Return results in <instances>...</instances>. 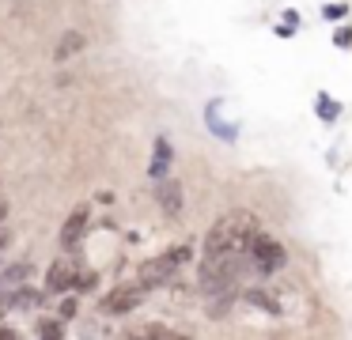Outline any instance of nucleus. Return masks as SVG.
Returning <instances> with one entry per match:
<instances>
[{"label":"nucleus","mask_w":352,"mask_h":340,"mask_svg":"<svg viewBox=\"0 0 352 340\" xmlns=\"http://www.w3.org/2000/svg\"><path fill=\"white\" fill-rule=\"evenodd\" d=\"M80 49H84V34H76V30H72V34H65V38H61V45H57L54 57H57V60H65L69 53H80Z\"/></svg>","instance_id":"nucleus-10"},{"label":"nucleus","mask_w":352,"mask_h":340,"mask_svg":"<svg viewBox=\"0 0 352 340\" xmlns=\"http://www.w3.org/2000/svg\"><path fill=\"white\" fill-rule=\"evenodd\" d=\"M0 340H16V329H0Z\"/></svg>","instance_id":"nucleus-17"},{"label":"nucleus","mask_w":352,"mask_h":340,"mask_svg":"<svg viewBox=\"0 0 352 340\" xmlns=\"http://www.w3.org/2000/svg\"><path fill=\"white\" fill-rule=\"evenodd\" d=\"M61 325H57V321H38V337H61Z\"/></svg>","instance_id":"nucleus-13"},{"label":"nucleus","mask_w":352,"mask_h":340,"mask_svg":"<svg viewBox=\"0 0 352 340\" xmlns=\"http://www.w3.org/2000/svg\"><path fill=\"white\" fill-rule=\"evenodd\" d=\"M246 261L254 264L258 272H276V269H284V261H288V253H284V246L276 238H269L265 231L258 227V234L250 238V246H246Z\"/></svg>","instance_id":"nucleus-2"},{"label":"nucleus","mask_w":352,"mask_h":340,"mask_svg":"<svg viewBox=\"0 0 352 340\" xmlns=\"http://www.w3.org/2000/svg\"><path fill=\"white\" fill-rule=\"evenodd\" d=\"M8 219V204H4V196H0V223Z\"/></svg>","instance_id":"nucleus-18"},{"label":"nucleus","mask_w":352,"mask_h":340,"mask_svg":"<svg viewBox=\"0 0 352 340\" xmlns=\"http://www.w3.org/2000/svg\"><path fill=\"white\" fill-rule=\"evenodd\" d=\"M84 231H87V208H76L61 227V246H76L84 238Z\"/></svg>","instance_id":"nucleus-6"},{"label":"nucleus","mask_w":352,"mask_h":340,"mask_svg":"<svg viewBox=\"0 0 352 340\" xmlns=\"http://www.w3.org/2000/svg\"><path fill=\"white\" fill-rule=\"evenodd\" d=\"M246 302H254V306H261L265 314H273V317H280V314H284V302L276 299L273 291H265V287H250V291H246Z\"/></svg>","instance_id":"nucleus-8"},{"label":"nucleus","mask_w":352,"mask_h":340,"mask_svg":"<svg viewBox=\"0 0 352 340\" xmlns=\"http://www.w3.org/2000/svg\"><path fill=\"white\" fill-rule=\"evenodd\" d=\"M337 113H341V102H337V98H329L326 91H322V95H318V117L322 121H333Z\"/></svg>","instance_id":"nucleus-11"},{"label":"nucleus","mask_w":352,"mask_h":340,"mask_svg":"<svg viewBox=\"0 0 352 340\" xmlns=\"http://www.w3.org/2000/svg\"><path fill=\"white\" fill-rule=\"evenodd\" d=\"M170 166V144L167 140H155V159H152V174L155 178H163Z\"/></svg>","instance_id":"nucleus-9"},{"label":"nucleus","mask_w":352,"mask_h":340,"mask_svg":"<svg viewBox=\"0 0 352 340\" xmlns=\"http://www.w3.org/2000/svg\"><path fill=\"white\" fill-rule=\"evenodd\" d=\"M72 314H76V299H69V302L61 306V317H72Z\"/></svg>","instance_id":"nucleus-16"},{"label":"nucleus","mask_w":352,"mask_h":340,"mask_svg":"<svg viewBox=\"0 0 352 340\" xmlns=\"http://www.w3.org/2000/svg\"><path fill=\"white\" fill-rule=\"evenodd\" d=\"M258 234V216L254 212H228L212 223L205 238V253H246L250 238Z\"/></svg>","instance_id":"nucleus-1"},{"label":"nucleus","mask_w":352,"mask_h":340,"mask_svg":"<svg viewBox=\"0 0 352 340\" xmlns=\"http://www.w3.org/2000/svg\"><path fill=\"white\" fill-rule=\"evenodd\" d=\"M322 15H326V19H344V15H349V4H326V8H322Z\"/></svg>","instance_id":"nucleus-12"},{"label":"nucleus","mask_w":352,"mask_h":340,"mask_svg":"<svg viewBox=\"0 0 352 340\" xmlns=\"http://www.w3.org/2000/svg\"><path fill=\"white\" fill-rule=\"evenodd\" d=\"M148 337H175V329H167V325H148Z\"/></svg>","instance_id":"nucleus-15"},{"label":"nucleus","mask_w":352,"mask_h":340,"mask_svg":"<svg viewBox=\"0 0 352 340\" xmlns=\"http://www.w3.org/2000/svg\"><path fill=\"white\" fill-rule=\"evenodd\" d=\"M155 201H160V208L167 212V216H178V212H182V185H178V181H163V185L155 189Z\"/></svg>","instance_id":"nucleus-7"},{"label":"nucleus","mask_w":352,"mask_h":340,"mask_svg":"<svg viewBox=\"0 0 352 340\" xmlns=\"http://www.w3.org/2000/svg\"><path fill=\"white\" fill-rule=\"evenodd\" d=\"M72 280H76V264L69 261V257H61V261L50 269V276H46V287L50 291H69L72 287Z\"/></svg>","instance_id":"nucleus-5"},{"label":"nucleus","mask_w":352,"mask_h":340,"mask_svg":"<svg viewBox=\"0 0 352 340\" xmlns=\"http://www.w3.org/2000/svg\"><path fill=\"white\" fill-rule=\"evenodd\" d=\"M186 261H190V246H175V249H167L163 257H152V261L140 264V284H144V287L167 284V280L175 276V269H178V264H186Z\"/></svg>","instance_id":"nucleus-3"},{"label":"nucleus","mask_w":352,"mask_h":340,"mask_svg":"<svg viewBox=\"0 0 352 340\" xmlns=\"http://www.w3.org/2000/svg\"><path fill=\"white\" fill-rule=\"evenodd\" d=\"M148 287L144 284H122L114 287V291L107 295V314H129V310H137L140 302H144Z\"/></svg>","instance_id":"nucleus-4"},{"label":"nucleus","mask_w":352,"mask_h":340,"mask_svg":"<svg viewBox=\"0 0 352 340\" xmlns=\"http://www.w3.org/2000/svg\"><path fill=\"white\" fill-rule=\"evenodd\" d=\"M333 45L349 49V45H352V27H341V30H337V34H333Z\"/></svg>","instance_id":"nucleus-14"}]
</instances>
